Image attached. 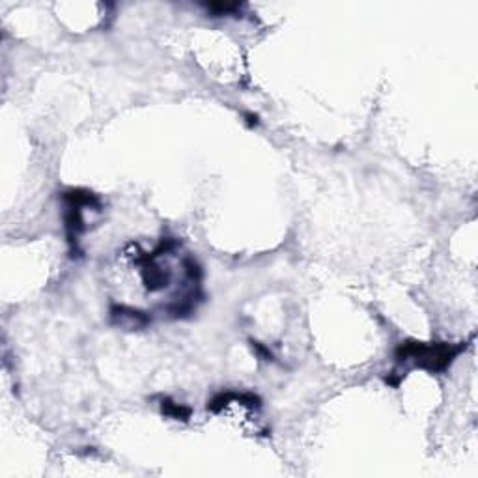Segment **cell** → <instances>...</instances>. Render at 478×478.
I'll return each mask as SVG.
<instances>
[{"label": "cell", "mask_w": 478, "mask_h": 478, "mask_svg": "<svg viewBox=\"0 0 478 478\" xmlns=\"http://www.w3.org/2000/svg\"><path fill=\"white\" fill-rule=\"evenodd\" d=\"M467 342L448 344V342H418V340H406L398 344L394 349V358L398 364L408 363L413 358L417 368L428 370L432 374H441L451 368V364L462 351L467 349Z\"/></svg>", "instance_id": "6da1fadb"}, {"label": "cell", "mask_w": 478, "mask_h": 478, "mask_svg": "<svg viewBox=\"0 0 478 478\" xmlns=\"http://www.w3.org/2000/svg\"><path fill=\"white\" fill-rule=\"evenodd\" d=\"M135 261L141 266L142 284L148 292H161L170 284V271L167 267H161L157 264V258L152 252H142L136 256Z\"/></svg>", "instance_id": "7a4b0ae2"}, {"label": "cell", "mask_w": 478, "mask_h": 478, "mask_svg": "<svg viewBox=\"0 0 478 478\" xmlns=\"http://www.w3.org/2000/svg\"><path fill=\"white\" fill-rule=\"evenodd\" d=\"M110 321L119 327H127V329H142L152 323V316L142 310L131 309L125 304H112L110 306Z\"/></svg>", "instance_id": "3957f363"}, {"label": "cell", "mask_w": 478, "mask_h": 478, "mask_svg": "<svg viewBox=\"0 0 478 478\" xmlns=\"http://www.w3.org/2000/svg\"><path fill=\"white\" fill-rule=\"evenodd\" d=\"M232 402H239L241 406H247V408L250 409H260L261 408V398L258 396V394H254V392H232V391H226V392H219V394H215V396L207 402V411H212V413H219V411H223L226 406H230Z\"/></svg>", "instance_id": "277c9868"}, {"label": "cell", "mask_w": 478, "mask_h": 478, "mask_svg": "<svg viewBox=\"0 0 478 478\" xmlns=\"http://www.w3.org/2000/svg\"><path fill=\"white\" fill-rule=\"evenodd\" d=\"M161 413H163L164 417L174 418V420L187 422L193 411H190V408L183 406V403H176L172 402L170 398H163V400H161Z\"/></svg>", "instance_id": "5b68a950"}, {"label": "cell", "mask_w": 478, "mask_h": 478, "mask_svg": "<svg viewBox=\"0 0 478 478\" xmlns=\"http://www.w3.org/2000/svg\"><path fill=\"white\" fill-rule=\"evenodd\" d=\"M241 6L243 4H238V2H234V4H226V2H213V4H207L206 8L209 13H213V17H221V15H232V13L241 10Z\"/></svg>", "instance_id": "8992f818"}, {"label": "cell", "mask_w": 478, "mask_h": 478, "mask_svg": "<svg viewBox=\"0 0 478 478\" xmlns=\"http://www.w3.org/2000/svg\"><path fill=\"white\" fill-rule=\"evenodd\" d=\"M250 346H252V349H254L256 354L260 355L264 361H273V354L269 351V348H266L264 344L256 342V340H250Z\"/></svg>", "instance_id": "52a82bcc"}, {"label": "cell", "mask_w": 478, "mask_h": 478, "mask_svg": "<svg viewBox=\"0 0 478 478\" xmlns=\"http://www.w3.org/2000/svg\"><path fill=\"white\" fill-rule=\"evenodd\" d=\"M247 118H249V125L258 124V116L256 115H247Z\"/></svg>", "instance_id": "ba28073f"}]
</instances>
